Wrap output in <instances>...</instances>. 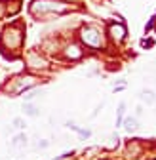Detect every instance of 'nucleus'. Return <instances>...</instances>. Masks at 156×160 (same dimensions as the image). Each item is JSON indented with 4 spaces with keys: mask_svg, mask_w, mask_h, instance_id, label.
I'll use <instances>...</instances> for the list:
<instances>
[{
    "mask_svg": "<svg viewBox=\"0 0 156 160\" xmlns=\"http://www.w3.org/2000/svg\"><path fill=\"white\" fill-rule=\"evenodd\" d=\"M124 126H126V132H128V133H135V132L139 130L137 118H131V116H128V118L124 120Z\"/></svg>",
    "mask_w": 156,
    "mask_h": 160,
    "instance_id": "f03ea898",
    "label": "nucleus"
},
{
    "mask_svg": "<svg viewBox=\"0 0 156 160\" xmlns=\"http://www.w3.org/2000/svg\"><path fill=\"white\" fill-rule=\"evenodd\" d=\"M23 147H27V137H25V133H19V135L13 137L12 149H23Z\"/></svg>",
    "mask_w": 156,
    "mask_h": 160,
    "instance_id": "20e7f679",
    "label": "nucleus"
},
{
    "mask_svg": "<svg viewBox=\"0 0 156 160\" xmlns=\"http://www.w3.org/2000/svg\"><path fill=\"white\" fill-rule=\"evenodd\" d=\"M110 34H112L114 40H122L124 34H126V29H124L122 25H112V27H110Z\"/></svg>",
    "mask_w": 156,
    "mask_h": 160,
    "instance_id": "39448f33",
    "label": "nucleus"
},
{
    "mask_svg": "<svg viewBox=\"0 0 156 160\" xmlns=\"http://www.w3.org/2000/svg\"><path fill=\"white\" fill-rule=\"evenodd\" d=\"M135 114L141 116V114H143V107H137V109H135Z\"/></svg>",
    "mask_w": 156,
    "mask_h": 160,
    "instance_id": "9d476101",
    "label": "nucleus"
},
{
    "mask_svg": "<svg viewBox=\"0 0 156 160\" xmlns=\"http://www.w3.org/2000/svg\"><path fill=\"white\" fill-rule=\"evenodd\" d=\"M23 111H25V114H27V116H38V111H36L32 105H25V107H23Z\"/></svg>",
    "mask_w": 156,
    "mask_h": 160,
    "instance_id": "423d86ee",
    "label": "nucleus"
},
{
    "mask_svg": "<svg viewBox=\"0 0 156 160\" xmlns=\"http://www.w3.org/2000/svg\"><path fill=\"white\" fill-rule=\"evenodd\" d=\"M82 38H84V42L88 46H99L101 44V38L97 36V32L93 29H84L82 31Z\"/></svg>",
    "mask_w": 156,
    "mask_h": 160,
    "instance_id": "f257e3e1",
    "label": "nucleus"
},
{
    "mask_svg": "<svg viewBox=\"0 0 156 160\" xmlns=\"http://www.w3.org/2000/svg\"><path fill=\"white\" fill-rule=\"evenodd\" d=\"M13 126H15L17 130H23V128H25V122H23L21 118H15V120H13Z\"/></svg>",
    "mask_w": 156,
    "mask_h": 160,
    "instance_id": "6e6552de",
    "label": "nucleus"
},
{
    "mask_svg": "<svg viewBox=\"0 0 156 160\" xmlns=\"http://www.w3.org/2000/svg\"><path fill=\"white\" fill-rule=\"evenodd\" d=\"M124 111H126V103H120V107H118V120H116V126H120V124H122Z\"/></svg>",
    "mask_w": 156,
    "mask_h": 160,
    "instance_id": "0eeeda50",
    "label": "nucleus"
},
{
    "mask_svg": "<svg viewBox=\"0 0 156 160\" xmlns=\"http://www.w3.org/2000/svg\"><path fill=\"white\" fill-rule=\"evenodd\" d=\"M139 97H141V101L147 103V105H154V103H156V95H154V92H150V90H143V92L139 93Z\"/></svg>",
    "mask_w": 156,
    "mask_h": 160,
    "instance_id": "7ed1b4c3",
    "label": "nucleus"
},
{
    "mask_svg": "<svg viewBox=\"0 0 156 160\" xmlns=\"http://www.w3.org/2000/svg\"><path fill=\"white\" fill-rule=\"evenodd\" d=\"M48 145H50V143H48V141H42V143H38V149H46V147H48Z\"/></svg>",
    "mask_w": 156,
    "mask_h": 160,
    "instance_id": "1a4fd4ad",
    "label": "nucleus"
}]
</instances>
